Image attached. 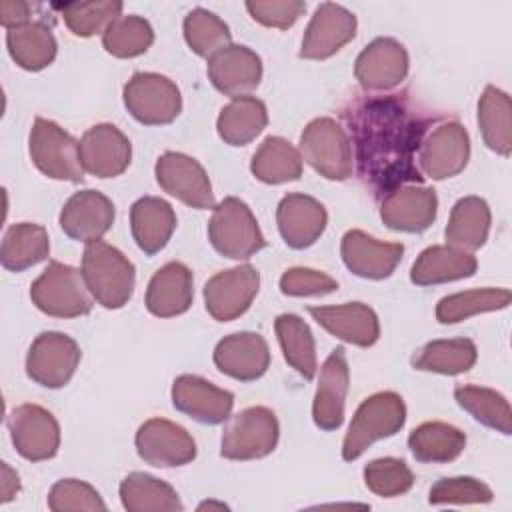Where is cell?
Listing matches in <instances>:
<instances>
[{
	"instance_id": "1f68e13d",
	"label": "cell",
	"mask_w": 512,
	"mask_h": 512,
	"mask_svg": "<svg viewBox=\"0 0 512 512\" xmlns=\"http://www.w3.org/2000/svg\"><path fill=\"white\" fill-rule=\"evenodd\" d=\"M6 46L10 58L28 72H38L52 64L58 48L50 26L40 20L10 28L6 32Z\"/></svg>"
},
{
	"instance_id": "7402d4cb",
	"label": "cell",
	"mask_w": 512,
	"mask_h": 512,
	"mask_svg": "<svg viewBox=\"0 0 512 512\" xmlns=\"http://www.w3.org/2000/svg\"><path fill=\"white\" fill-rule=\"evenodd\" d=\"M350 384L346 350L334 348L324 360L312 402V418L320 430H336L344 422V406Z\"/></svg>"
},
{
	"instance_id": "6da1fadb",
	"label": "cell",
	"mask_w": 512,
	"mask_h": 512,
	"mask_svg": "<svg viewBox=\"0 0 512 512\" xmlns=\"http://www.w3.org/2000/svg\"><path fill=\"white\" fill-rule=\"evenodd\" d=\"M344 120L358 176L374 196L422 182L416 154L430 120L408 94L360 98L344 110Z\"/></svg>"
},
{
	"instance_id": "d6986e66",
	"label": "cell",
	"mask_w": 512,
	"mask_h": 512,
	"mask_svg": "<svg viewBox=\"0 0 512 512\" xmlns=\"http://www.w3.org/2000/svg\"><path fill=\"white\" fill-rule=\"evenodd\" d=\"M438 196L434 188L420 184H404L382 196L380 218L398 232L418 234L430 228L436 218Z\"/></svg>"
},
{
	"instance_id": "bcb514c9",
	"label": "cell",
	"mask_w": 512,
	"mask_h": 512,
	"mask_svg": "<svg viewBox=\"0 0 512 512\" xmlns=\"http://www.w3.org/2000/svg\"><path fill=\"white\" fill-rule=\"evenodd\" d=\"M364 484L370 492L382 498L406 494L414 484V474L400 458H376L364 466Z\"/></svg>"
},
{
	"instance_id": "ffe728a7",
	"label": "cell",
	"mask_w": 512,
	"mask_h": 512,
	"mask_svg": "<svg viewBox=\"0 0 512 512\" xmlns=\"http://www.w3.org/2000/svg\"><path fill=\"white\" fill-rule=\"evenodd\" d=\"M404 246L382 242L362 230H348L340 242V256L346 268L366 280H384L400 264Z\"/></svg>"
},
{
	"instance_id": "7bdbcfd3",
	"label": "cell",
	"mask_w": 512,
	"mask_h": 512,
	"mask_svg": "<svg viewBox=\"0 0 512 512\" xmlns=\"http://www.w3.org/2000/svg\"><path fill=\"white\" fill-rule=\"evenodd\" d=\"M182 28L190 50L208 60L226 46H230L232 40L228 24L206 8L190 10L184 18Z\"/></svg>"
},
{
	"instance_id": "74e56055",
	"label": "cell",
	"mask_w": 512,
	"mask_h": 512,
	"mask_svg": "<svg viewBox=\"0 0 512 512\" xmlns=\"http://www.w3.org/2000/svg\"><path fill=\"white\" fill-rule=\"evenodd\" d=\"M250 170L264 184L294 182L302 176V156L286 138L268 136L254 152Z\"/></svg>"
},
{
	"instance_id": "ac0fdd59",
	"label": "cell",
	"mask_w": 512,
	"mask_h": 512,
	"mask_svg": "<svg viewBox=\"0 0 512 512\" xmlns=\"http://www.w3.org/2000/svg\"><path fill=\"white\" fill-rule=\"evenodd\" d=\"M84 172L96 178L120 176L132 158V146L126 134L114 124L102 122L84 132L78 142Z\"/></svg>"
},
{
	"instance_id": "816d5d0a",
	"label": "cell",
	"mask_w": 512,
	"mask_h": 512,
	"mask_svg": "<svg viewBox=\"0 0 512 512\" xmlns=\"http://www.w3.org/2000/svg\"><path fill=\"white\" fill-rule=\"evenodd\" d=\"M32 4L22 0H4L0 2V22L6 30L30 22Z\"/></svg>"
},
{
	"instance_id": "8992f818",
	"label": "cell",
	"mask_w": 512,
	"mask_h": 512,
	"mask_svg": "<svg viewBox=\"0 0 512 512\" xmlns=\"http://www.w3.org/2000/svg\"><path fill=\"white\" fill-rule=\"evenodd\" d=\"M300 156L328 180H346L354 170L350 138L346 130L328 116L308 122L300 134Z\"/></svg>"
},
{
	"instance_id": "cb8c5ba5",
	"label": "cell",
	"mask_w": 512,
	"mask_h": 512,
	"mask_svg": "<svg viewBox=\"0 0 512 512\" xmlns=\"http://www.w3.org/2000/svg\"><path fill=\"white\" fill-rule=\"evenodd\" d=\"M276 224L282 240L290 248L304 250L322 236L328 224V214L316 198L294 192L278 202Z\"/></svg>"
},
{
	"instance_id": "4316f807",
	"label": "cell",
	"mask_w": 512,
	"mask_h": 512,
	"mask_svg": "<svg viewBox=\"0 0 512 512\" xmlns=\"http://www.w3.org/2000/svg\"><path fill=\"white\" fill-rule=\"evenodd\" d=\"M310 316L332 336L368 348L380 338V322L376 312L362 302H346L340 306H310Z\"/></svg>"
},
{
	"instance_id": "e575fe53",
	"label": "cell",
	"mask_w": 512,
	"mask_h": 512,
	"mask_svg": "<svg viewBox=\"0 0 512 512\" xmlns=\"http://www.w3.org/2000/svg\"><path fill=\"white\" fill-rule=\"evenodd\" d=\"M48 254H50V238L44 226L40 224H34V222L12 224L2 238L0 260H2V266L10 272H22L46 260Z\"/></svg>"
},
{
	"instance_id": "5b68a950",
	"label": "cell",
	"mask_w": 512,
	"mask_h": 512,
	"mask_svg": "<svg viewBox=\"0 0 512 512\" xmlns=\"http://www.w3.org/2000/svg\"><path fill=\"white\" fill-rule=\"evenodd\" d=\"M32 304L54 318H78L92 310V294L82 270L62 262H50L30 286Z\"/></svg>"
},
{
	"instance_id": "83f0119b",
	"label": "cell",
	"mask_w": 512,
	"mask_h": 512,
	"mask_svg": "<svg viewBox=\"0 0 512 512\" xmlns=\"http://www.w3.org/2000/svg\"><path fill=\"white\" fill-rule=\"evenodd\" d=\"M194 298L192 272L182 262H168L154 272L146 288V308L158 318L184 314Z\"/></svg>"
},
{
	"instance_id": "f5cc1de1",
	"label": "cell",
	"mask_w": 512,
	"mask_h": 512,
	"mask_svg": "<svg viewBox=\"0 0 512 512\" xmlns=\"http://www.w3.org/2000/svg\"><path fill=\"white\" fill-rule=\"evenodd\" d=\"M20 490L18 474L8 466V462H2V502H10Z\"/></svg>"
},
{
	"instance_id": "f546056e",
	"label": "cell",
	"mask_w": 512,
	"mask_h": 512,
	"mask_svg": "<svg viewBox=\"0 0 512 512\" xmlns=\"http://www.w3.org/2000/svg\"><path fill=\"white\" fill-rule=\"evenodd\" d=\"M478 268L472 252L454 246H428L420 252L410 270V280L416 286H434L470 278Z\"/></svg>"
},
{
	"instance_id": "8fae6325",
	"label": "cell",
	"mask_w": 512,
	"mask_h": 512,
	"mask_svg": "<svg viewBox=\"0 0 512 512\" xmlns=\"http://www.w3.org/2000/svg\"><path fill=\"white\" fill-rule=\"evenodd\" d=\"M74 338L62 332H42L26 354V374L44 388H62L74 376L80 362Z\"/></svg>"
},
{
	"instance_id": "d6a6232c",
	"label": "cell",
	"mask_w": 512,
	"mask_h": 512,
	"mask_svg": "<svg viewBox=\"0 0 512 512\" xmlns=\"http://www.w3.org/2000/svg\"><path fill=\"white\" fill-rule=\"evenodd\" d=\"M408 448L418 462L446 464L466 448V434L448 422H424L408 436Z\"/></svg>"
},
{
	"instance_id": "ab89813d",
	"label": "cell",
	"mask_w": 512,
	"mask_h": 512,
	"mask_svg": "<svg viewBox=\"0 0 512 512\" xmlns=\"http://www.w3.org/2000/svg\"><path fill=\"white\" fill-rule=\"evenodd\" d=\"M274 330L284 354V360L304 378L316 376V344L310 326L296 314H280L274 322Z\"/></svg>"
},
{
	"instance_id": "5bb4252c",
	"label": "cell",
	"mask_w": 512,
	"mask_h": 512,
	"mask_svg": "<svg viewBox=\"0 0 512 512\" xmlns=\"http://www.w3.org/2000/svg\"><path fill=\"white\" fill-rule=\"evenodd\" d=\"M138 456L156 468L184 466L196 458V442L186 428L166 418L146 420L134 438Z\"/></svg>"
},
{
	"instance_id": "4fadbf2b",
	"label": "cell",
	"mask_w": 512,
	"mask_h": 512,
	"mask_svg": "<svg viewBox=\"0 0 512 512\" xmlns=\"http://www.w3.org/2000/svg\"><path fill=\"white\" fill-rule=\"evenodd\" d=\"M260 288V274L252 264H240L214 274L204 284V304L218 322L242 316Z\"/></svg>"
},
{
	"instance_id": "9c48e42d",
	"label": "cell",
	"mask_w": 512,
	"mask_h": 512,
	"mask_svg": "<svg viewBox=\"0 0 512 512\" xmlns=\"http://www.w3.org/2000/svg\"><path fill=\"white\" fill-rule=\"evenodd\" d=\"M126 110L146 126L170 124L182 110L178 86L156 72H136L122 90Z\"/></svg>"
},
{
	"instance_id": "60d3db41",
	"label": "cell",
	"mask_w": 512,
	"mask_h": 512,
	"mask_svg": "<svg viewBox=\"0 0 512 512\" xmlns=\"http://www.w3.org/2000/svg\"><path fill=\"white\" fill-rule=\"evenodd\" d=\"M508 288H474L444 296L436 304V320L440 324H456L482 312L502 310L510 304Z\"/></svg>"
},
{
	"instance_id": "f1b7e54d",
	"label": "cell",
	"mask_w": 512,
	"mask_h": 512,
	"mask_svg": "<svg viewBox=\"0 0 512 512\" xmlns=\"http://www.w3.org/2000/svg\"><path fill=\"white\" fill-rule=\"evenodd\" d=\"M130 228L138 248L152 256L160 252L176 230L174 208L156 196H142L130 208Z\"/></svg>"
},
{
	"instance_id": "f6af8a7d",
	"label": "cell",
	"mask_w": 512,
	"mask_h": 512,
	"mask_svg": "<svg viewBox=\"0 0 512 512\" xmlns=\"http://www.w3.org/2000/svg\"><path fill=\"white\" fill-rule=\"evenodd\" d=\"M68 30L74 36L90 38L104 30L120 16L122 2L104 0V2H72L58 6Z\"/></svg>"
},
{
	"instance_id": "2e32d148",
	"label": "cell",
	"mask_w": 512,
	"mask_h": 512,
	"mask_svg": "<svg viewBox=\"0 0 512 512\" xmlns=\"http://www.w3.org/2000/svg\"><path fill=\"white\" fill-rule=\"evenodd\" d=\"M408 52L394 38H374L356 58L354 76L368 92H388L408 74Z\"/></svg>"
},
{
	"instance_id": "603a6c76",
	"label": "cell",
	"mask_w": 512,
	"mask_h": 512,
	"mask_svg": "<svg viewBox=\"0 0 512 512\" xmlns=\"http://www.w3.org/2000/svg\"><path fill=\"white\" fill-rule=\"evenodd\" d=\"M60 228L78 242L100 240L114 224V204L96 190H80L72 194L60 210Z\"/></svg>"
},
{
	"instance_id": "277c9868",
	"label": "cell",
	"mask_w": 512,
	"mask_h": 512,
	"mask_svg": "<svg viewBox=\"0 0 512 512\" xmlns=\"http://www.w3.org/2000/svg\"><path fill=\"white\" fill-rule=\"evenodd\" d=\"M208 240L218 254L232 260L250 258L266 246L252 210L236 196H228L212 208Z\"/></svg>"
},
{
	"instance_id": "d4e9b609",
	"label": "cell",
	"mask_w": 512,
	"mask_h": 512,
	"mask_svg": "<svg viewBox=\"0 0 512 512\" xmlns=\"http://www.w3.org/2000/svg\"><path fill=\"white\" fill-rule=\"evenodd\" d=\"M214 364L222 374L234 380H258L270 366L268 342L258 332L230 334L216 344Z\"/></svg>"
},
{
	"instance_id": "681fc988",
	"label": "cell",
	"mask_w": 512,
	"mask_h": 512,
	"mask_svg": "<svg viewBox=\"0 0 512 512\" xmlns=\"http://www.w3.org/2000/svg\"><path fill=\"white\" fill-rule=\"evenodd\" d=\"M248 14L268 28H290L306 10L302 0H248Z\"/></svg>"
},
{
	"instance_id": "ee69618b",
	"label": "cell",
	"mask_w": 512,
	"mask_h": 512,
	"mask_svg": "<svg viewBox=\"0 0 512 512\" xmlns=\"http://www.w3.org/2000/svg\"><path fill=\"white\" fill-rule=\"evenodd\" d=\"M154 42V30L142 16H118L102 34V46L116 58H134L144 54Z\"/></svg>"
},
{
	"instance_id": "d590c367",
	"label": "cell",
	"mask_w": 512,
	"mask_h": 512,
	"mask_svg": "<svg viewBox=\"0 0 512 512\" xmlns=\"http://www.w3.org/2000/svg\"><path fill=\"white\" fill-rule=\"evenodd\" d=\"M478 126L484 144L500 156L512 152V106L510 96L496 88L486 86L478 100Z\"/></svg>"
},
{
	"instance_id": "4dcf8cb0",
	"label": "cell",
	"mask_w": 512,
	"mask_h": 512,
	"mask_svg": "<svg viewBox=\"0 0 512 512\" xmlns=\"http://www.w3.org/2000/svg\"><path fill=\"white\" fill-rule=\"evenodd\" d=\"M490 208L480 196L460 198L450 212L444 236L446 244L472 252L484 246L490 232Z\"/></svg>"
},
{
	"instance_id": "9a60e30c",
	"label": "cell",
	"mask_w": 512,
	"mask_h": 512,
	"mask_svg": "<svg viewBox=\"0 0 512 512\" xmlns=\"http://www.w3.org/2000/svg\"><path fill=\"white\" fill-rule=\"evenodd\" d=\"M8 430L16 452L40 462L56 456L60 446V426L56 418L38 404H20L8 416Z\"/></svg>"
},
{
	"instance_id": "ba28073f",
	"label": "cell",
	"mask_w": 512,
	"mask_h": 512,
	"mask_svg": "<svg viewBox=\"0 0 512 512\" xmlns=\"http://www.w3.org/2000/svg\"><path fill=\"white\" fill-rule=\"evenodd\" d=\"M280 436L276 414L266 406H250L228 420L220 440V454L228 460H256L268 456Z\"/></svg>"
},
{
	"instance_id": "8d00e7d4",
	"label": "cell",
	"mask_w": 512,
	"mask_h": 512,
	"mask_svg": "<svg viewBox=\"0 0 512 512\" xmlns=\"http://www.w3.org/2000/svg\"><path fill=\"white\" fill-rule=\"evenodd\" d=\"M120 500L128 512H180L184 504L178 492L144 472H132L120 482Z\"/></svg>"
},
{
	"instance_id": "7c38bea8",
	"label": "cell",
	"mask_w": 512,
	"mask_h": 512,
	"mask_svg": "<svg viewBox=\"0 0 512 512\" xmlns=\"http://www.w3.org/2000/svg\"><path fill=\"white\" fill-rule=\"evenodd\" d=\"M164 192L196 210L214 208V192L204 166L182 152H164L154 166Z\"/></svg>"
},
{
	"instance_id": "836d02e7",
	"label": "cell",
	"mask_w": 512,
	"mask_h": 512,
	"mask_svg": "<svg viewBox=\"0 0 512 512\" xmlns=\"http://www.w3.org/2000/svg\"><path fill=\"white\" fill-rule=\"evenodd\" d=\"M268 124V112L256 96L232 98L218 114V136L230 146L250 144Z\"/></svg>"
},
{
	"instance_id": "7a4b0ae2",
	"label": "cell",
	"mask_w": 512,
	"mask_h": 512,
	"mask_svg": "<svg viewBox=\"0 0 512 512\" xmlns=\"http://www.w3.org/2000/svg\"><path fill=\"white\" fill-rule=\"evenodd\" d=\"M82 276L92 298L108 308H122L134 292V264L104 240L88 242L82 254Z\"/></svg>"
},
{
	"instance_id": "f907efd6",
	"label": "cell",
	"mask_w": 512,
	"mask_h": 512,
	"mask_svg": "<svg viewBox=\"0 0 512 512\" xmlns=\"http://www.w3.org/2000/svg\"><path fill=\"white\" fill-rule=\"evenodd\" d=\"M338 288V282L314 268H288L280 278V290L286 296H324Z\"/></svg>"
},
{
	"instance_id": "30bf717a",
	"label": "cell",
	"mask_w": 512,
	"mask_h": 512,
	"mask_svg": "<svg viewBox=\"0 0 512 512\" xmlns=\"http://www.w3.org/2000/svg\"><path fill=\"white\" fill-rule=\"evenodd\" d=\"M470 158V136L466 128L456 122H440L428 130L416 154V166L422 178L444 180L460 174Z\"/></svg>"
},
{
	"instance_id": "3957f363",
	"label": "cell",
	"mask_w": 512,
	"mask_h": 512,
	"mask_svg": "<svg viewBox=\"0 0 512 512\" xmlns=\"http://www.w3.org/2000/svg\"><path fill=\"white\" fill-rule=\"evenodd\" d=\"M406 422V406L400 394L384 390L368 396L356 410L342 442V458H360L376 440L394 436Z\"/></svg>"
},
{
	"instance_id": "e0dca14e",
	"label": "cell",
	"mask_w": 512,
	"mask_h": 512,
	"mask_svg": "<svg viewBox=\"0 0 512 512\" xmlns=\"http://www.w3.org/2000/svg\"><path fill=\"white\" fill-rule=\"evenodd\" d=\"M356 16L334 2H322L310 18L300 56L306 60H326L356 36Z\"/></svg>"
},
{
	"instance_id": "b9f144b4",
	"label": "cell",
	"mask_w": 512,
	"mask_h": 512,
	"mask_svg": "<svg viewBox=\"0 0 512 512\" xmlns=\"http://www.w3.org/2000/svg\"><path fill=\"white\" fill-rule=\"evenodd\" d=\"M454 398L480 424L506 436L512 432L510 404L500 392L486 386L462 384L454 388Z\"/></svg>"
},
{
	"instance_id": "c3c4849f",
	"label": "cell",
	"mask_w": 512,
	"mask_h": 512,
	"mask_svg": "<svg viewBox=\"0 0 512 512\" xmlns=\"http://www.w3.org/2000/svg\"><path fill=\"white\" fill-rule=\"evenodd\" d=\"M48 508L54 512L68 510H106L98 490L76 478L58 480L48 492Z\"/></svg>"
},
{
	"instance_id": "7dc6e473",
	"label": "cell",
	"mask_w": 512,
	"mask_h": 512,
	"mask_svg": "<svg viewBox=\"0 0 512 512\" xmlns=\"http://www.w3.org/2000/svg\"><path fill=\"white\" fill-rule=\"evenodd\" d=\"M494 494L488 484L472 476L440 478L428 494V502L438 504H488Z\"/></svg>"
},
{
	"instance_id": "52a82bcc",
	"label": "cell",
	"mask_w": 512,
	"mask_h": 512,
	"mask_svg": "<svg viewBox=\"0 0 512 512\" xmlns=\"http://www.w3.org/2000/svg\"><path fill=\"white\" fill-rule=\"evenodd\" d=\"M28 150L34 166L52 180L82 182L78 142L56 122L38 116L28 136Z\"/></svg>"
},
{
	"instance_id": "f35d334b",
	"label": "cell",
	"mask_w": 512,
	"mask_h": 512,
	"mask_svg": "<svg viewBox=\"0 0 512 512\" xmlns=\"http://www.w3.org/2000/svg\"><path fill=\"white\" fill-rule=\"evenodd\" d=\"M478 358L476 344L468 338L432 340L412 356V366L422 372L456 376L468 372Z\"/></svg>"
},
{
	"instance_id": "484cf974",
	"label": "cell",
	"mask_w": 512,
	"mask_h": 512,
	"mask_svg": "<svg viewBox=\"0 0 512 512\" xmlns=\"http://www.w3.org/2000/svg\"><path fill=\"white\" fill-rule=\"evenodd\" d=\"M208 78L212 86L232 98L248 96L262 78V60L248 46L230 44L208 60Z\"/></svg>"
},
{
	"instance_id": "44dd1931",
	"label": "cell",
	"mask_w": 512,
	"mask_h": 512,
	"mask_svg": "<svg viewBox=\"0 0 512 512\" xmlns=\"http://www.w3.org/2000/svg\"><path fill=\"white\" fill-rule=\"evenodd\" d=\"M172 404L202 424H222L230 418L234 394L196 374H182L172 384Z\"/></svg>"
}]
</instances>
